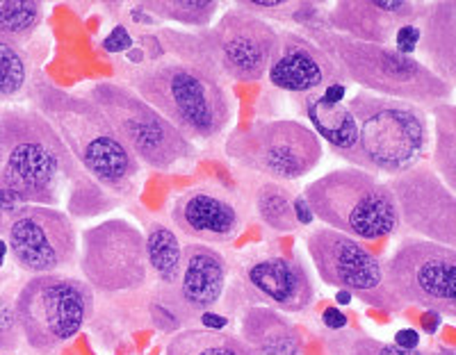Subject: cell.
<instances>
[{
    "label": "cell",
    "instance_id": "1",
    "mask_svg": "<svg viewBox=\"0 0 456 355\" xmlns=\"http://www.w3.org/2000/svg\"><path fill=\"white\" fill-rule=\"evenodd\" d=\"M0 173L30 206L55 207L67 198L69 216H96L117 206L37 109L0 112Z\"/></svg>",
    "mask_w": 456,
    "mask_h": 355
},
{
    "label": "cell",
    "instance_id": "2",
    "mask_svg": "<svg viewBox=\"0 0 456 355\" xmlns=\"http://www.w3.org/2000/svg\"><path fill=\"white\" fill-rule=\"evenodd\" d=\"M30 98L37 112L57 130L89 178L114 198L135 194L142 165L87 93L64 92L46 77L37 76L30 83Z\"/></svg>",
    "mask_w": 456,
    "mask_h": 355
},
{
    "label": "cell",
    "instance_id": "3",
    "mask_svg": "<svg viewBox=\"0 0 456 355\" xmlns=\"http://www.w3.org/2000/svg\"><path fill=\"white\" fill-rule=\"evenodd\" d=\"M126 85L190 141H210L231 124L222 77L183 60H153L126 71Z\"/></svg>",
    "mask_w": 456,
    "mask_h": 355
},
{
    "label": "cell",
    "instance_id": "4",
    "mask_svg": "<svg viewBox=\"0 0 456 355\" xmlns=\"http://www.w3.org/2000/svg\"><path fill=\"white\" fill-rule=\"evenodd\" d=\"M331 57L342 80L356 83L384 98L406 101L418 108H431L450 103L454 87L443 83L418 57L402 55L393 46L363 44L333 30L304 32Z\"/></svg>",
    "mask_w": 456,
    "mask_h": 355
},
{
    "label": "cell",
    "instance_id": "5",
    "mask_svg": "<svg viewBox=\"0 0 456 355\" xmlns=\"http://www.w3.org/2000/svg\"><path fill=\"white\" fill-rule=\"evenodd\" d=\"M315 219L354 239H386L402 226L393 190L370 171L345 166L324 173L304 191Z\"/></svg>",
    "mask_w": 456,
    "mask_h": 355
},
{
    "label": "cell",
    "instance_id": "6",
    "mask_svg": "<svg viewBox=\"0 0 456 355\" xmlns=\"http://www.w3.org/2000/svg\"><path fill=\"white\" fill-rule=\"evenodd\" d=\"M347 108L358 125L361 169L397 178L425 160L429 149L425 109L377 93H356Z\"/></svg>",
    "mask_w": 456,
    "mask_h": 355
},
{
    "label": "cell",
    "instance_id": "7",
    "mask_svg": "<svg viewBox=\"0 0 456 355\" xmlns=\"http://www.w3.org/2000/svg\"><path fill=\"white\" fill-rule=\"evenodd\" d=\"M87 98L108 117L126 149L140 165L169 171L197 153L194 141L187 140L176 125L169 124L128 85L101 80L89 87Z\"/></svg>",
    "mask_w": 456,
    "mask_h": 355
},
{
    "label": "cell",
    "instance_id": "8",
    "mask_svg": "<svg viewBox=\"0 0 456 355\" xmlns=\"http://www.w3.org/2000/svg\"><path fill=\"white\" fill-rule=\"evenodd\" d=\"M14 314L26 344L51 355L92 319L94 289L85 280L60 273L32 276L16 296Z\"/></svg>",
    "mask_w": 456,
    "mask_h": 355
},
{
    "label": "cell",
    "instance_id": "9",
    "mask_svg": "<svg viewBox=\"0 0 456 355\" xmlns=\"http://www.w3.org/2000/svg\"><path fill=\"white\" fill-rule=\"evenodd\" d=\"M322 153L320 137L295 118L256 121L233 130L226 140V155L240 169L272 182L299 181L320 165Z\"/></svg>",
    "mask_w": 456,
    "mask_h": 355
},
{
    "label": "cell",
    "instance_id": "10",
    "mask_svg": "<svg viewBox=\"0 0 456 355\" xmlns=\"http://www.w3.org/2000/svg\"><path fill=\"white\" fill-rule=\"evenodd\" d=\"M199 35L206 71L235 83L263 80L279 48V32L267 23V19L240 5L224 12L213 28Z\"/></svg>",
    "mask_w": 456,
    "mask_h": 355
},
{
    "label": "cell",
    "instance_id": "11",
    "mask_svg": "<svg viewBox=\"0 0 456 355\" xmlns=\"http://www.w3.org/2000/svg\"><path fill=\"white\" fill-rule=\"evenodd\" d=\"M306 248L320 278L327 285L349 292L365 305L384 312L404 310V303L395 296L386 280L384 262L358 239L322 226L308 235Z\"/></svg>",
    "mask_w": 456,
    "mask_h": 355
},
{
    "label": "cell",
    "instance_id": "12",
    "mask_svg": "<svg viewBox=\"0 0 456 355\" xmlns=\"http://www.w3.org/2000/svg\"><path fill=\"white\" fill-rule=\"evenodd\" d=\"M386 280L404 305L456 319V251L427 242L402 239L384 262Z\"/></svg>",
    "mask_w": 456,
    "mask_h": 355
},
{
    "label": "cell",
    "instance_id": "13",
    "mask_svg": "<svg viewBox=\"0 0 456 355\" xmlns=\"http://www.w3.org/2000/svg\"><path fill=\"white\" fill-rule=\"evenodd\" d=\"M80 271L101 294L137 289L149 278L144 232L126 219H108L80 235Z\"/></svg>",
    "mask_w": 456,
    "mask_h": 355
},
{
    "label": "cell",
    "instance_id": "14",
    "mask_svg": "<svg viewBox=\"0 0 456 355\" xmlns=\"http://www.w3.org/2000/svg\"><path fill=\"white\" fill-rule=\"evenodd\" d=\"M12 258L32 276H48L71 267L78 255V232L69 212L28 206L19 212L5 235Z\"/></svg>",
    "mask_w": 456,
    "mask_h": 355
},
{
    "label": "cell",
    "instance_id": "15",
    "mask_svg": "<svg viewBox=\"0 0 456 355\" xmlns=\"http://www.w3.org/2000/svg\"><path fill=\"white\" fill-rule=\"evenodd\" d=\"M388 185L397 198L399 222L406 230L456 251V194L434 166L420 162L406 173L390 178Z\"/></svg>",
    "mask_w": 456,
    "mask_h": 355
},
{
    "label": "cell",
    "instance_id": "16",
    "mask_svg": "<svg viewBox=\"0 0 456 355\" xmlns=\"http://www.w3.org/2000/svg\"><path fill=\"white\" fill-rule=\"evenodd\" d=\"M171 222L197 244H228L242 230V212L238 203L219 190L194 187L171 203Z\"/></svg>",
    "mask_w": 456,
    "mask_h": 355
},
{
    "label": "cell",
    "instance_id": "17",
    "mask_svg": "<svg viewBox=\"0 0 456 355\" xmlns=\"http://www.w3.org/2000/svg\"><path fill=\"white\" fill-rule=\"evenodd\" d=\"M267 77L276 89L304 93V96L342 80L331 57L306 35L292 30L279 32V48H276Z\"/></svg>",
    "mask_w": 456,
    "mask_h": 355
},
{
    "label": "cell",
    "instance_id": "18",
    "mask_svg": "<svg viewBox=\"0 0 456 355\" xmlns=\"http://www.w3.org/2000/svg\"><path fill=\"white\" fill-rule=\"evenodd\" d=\"M422 5L409 0H345L329 10V30L363 44L388 46L406 23L420 21Z\"/></svg>",
    "mask_w": 456,
    "mask_h": 355
},
{
    "label": "cell",
    "instance_id": "19",
    "mask_svg": "<svg viewBox=\"0 0 456 355\" xmlns=\"http://www.w3.org/2000/svg\"><path fill=\"white\" fill-rule=\"evenodd\" d=\"M244 283L279 312H304L315 299L306 264L285 255H263L244 269Z\"/></svg>",
    "mask_w": 456,
    "mask_h": 355
},
{
    "label": "cell",
    "instance_id": "20",
    "mask_svg": "<svg viewBox=\"0 0 456 355\" xmlns=\"http://www.w3.org/2000/svg\"><path fill=\"white\" fill-rule=\"evenodd\" d=\"M228 278L226 258L208 244L190 242L183 246V271L176 285V299L185 312L203 314L219 303Z\"/></svg>",
    "mask_w": 456,
    "mask_h": 355
},
{
    "label": "cell",
    "instance_id": "21",
    "mask_svg": "<svg viewBox=\"0 0 456 355\" xmlns=\"http://www.w3.org/2000/svg\"><path fill=\"white\" fill-rule=\"evenodd\" d=\"M420 46L425 64L443 83L456 87V3H427L420 14Z\"/></svg>",
    "mask_w": 456,
    "mask_h": 355
},
{
    "label": "cell",
    "instance_id": "22",
    "mask_svg": "<svg viewBox=\"0 0 456 355\" xmlns=\"http://www.w3.org/2000/svg\"><path fill=\"white\" fill-rule=\"evenodd\" d=\"M304 112L311 121V130L327 141L333 153L361 169L358 153V125L352 109L342 103H329L322 93H308L304 98Z\"/></svg>",
    "mask_w": 456,
    "mask_h": 355
},
{
    "label": "cell",
    "instance_id": "23",
    "mask_svg": "<svg viewBox=\"0 0 456 355\" xmlns=\"http://www.w3.org/2000/svg\"><path fill=\"white\" fill-rule=\"evenodd\" d=\"M240 330L242 342L256 355H304L301 335L279 310L249 308Z\"/></svg>",
    "mask_w": 456,
    "mask_h": 355
},
{
    "label": "cell",
    "instance_id": "24",
    "mask_svg": "<svg viewBox=\"0 0 456 355\" xmlns=\"http://www.w3.org/2000/svg\"><path fill=\"white\" fill-rule=\"evenodd\" d=\"M149 271L156 273L165 287H176L183 271V246L174 228L162 222H149L144 232Z\"/></svg>",
    "mask_w": 456,
    "mask_h": 355
},
{
    "label": "cell",
    "instance_id": "25",
    "mask_svg": "<svg viewBox=\"0 0 456 355\" xmlns=\"http://www.w3.org/2000/svg\"><path fill=\"white\" fill-rule=\"evenodd\" d=\"M165 355H256L242 337L224 330L187 328L176 333L167 344Z\"/></svg>",
    "mask_w": 456,
    "mask_h": 355
},
{
    "label": "cell",
    "instance_id": "26",
    "mask_svg": "<svg viewBox=\"0 0 456 355\" xmlns=\"http://www.w3.org/2000/svg\"><path fill=\"white\" fill-rule=\"evenodd\" d=\"M434 153L431 166L456 194V105L441 103L434 109Z\"/></svg>",
    "mask_w": 456,
    "mask_h": 355
},
{
    "label": "cell",
    "instance_id": "27",
    "mask_svg": "<svg viewBox=\"0 0 456 355\" xmlns=\"http://www.w3.org/2000/svg\"><path fill=\"white\" fill-rule=\"evenodd\" d=\"M44 21L39 0H0V44L21 46Z\"/></svg>",
    "mask_w": 456,
    "mask_h": 355
},
{
    "label": "cell",
    "instance_id": "28",
    "mask_svg": "<svg viewBox=\"0 0 456 355\" xmlns=\"http://www.w3.org/2000/svg\"><path fill=\"white\" fill-rule=\"evenodd\" d=\"M292 203H295V198H292L290 190H285L279 182L265 181L256 190V212H258V219L276 232H292L299 228Z\"/></svg>",
    "mask_w": 456,
    "mask_h": 355
},
{
    "label": "cell",
    "instance_id": "29",
    "mask_svg": "<svg viewBox=\"0 0 456 355\" xmlns=\"http://www.w3.org/2000/svg\"><path fill=\"white\" fill-rule=\"evenodd\" d=\"M140 5L153 19H165V21L199 28V30H208L219 10V3L215 0H158V3H140Z\"/></svg>",
    "mask_w": 456,
    "mask_h": 355
},
{
    "label": "cell",
    "instance_id": "30",
    "mask_svg": "<svg viewBox=\"0 0 456 355\" xmlns=\"http://www.w3.org/2000/svg\"><path fill=\"white\" fill-rule=\"evenodd\" d=\"M30 80V62L21 46L0 44V101H12Z\"/></svg>",
    "mask_w": 456,
    "mask_h": 355
},
{
    "label": "cell",
    "instance_id": "31",
    "mask_svg": "<svg viewBox=\"0 0 456 355\" xmlns=\"http://www.w3.org/2000/svg\"><path fill=\"white\" fill-rule=\"evenodd\" d=\"M149 314H151V321H153V326H156L158 330H162V333H174V335H176V330H181L183 324L190 319V314L185 312L181 301L176 299V294H169V292L158 294L156 299L151 301Z\"/></svg>",
    "mask_w": 456,
    "mask_h": 355
},
{
    "label": "cell",
    "instance_id": "32",
    "mask_svg": "<svg viewBox=\"0 0 456 355\" xmlns=\"http://www.w3.org/2000/svg\"><path fill=\"white\" fill-rule=\"evenodd\" d=\"M21 330L16 321L14 305L10 303L5 294H0V355L14 353L21 344Z\"/></svg>",
    "mask_w": 456,
    "mask_h": 355
},
{
    "label": "cell",
    "instance_id": "33",
    "mask_svg": "<svg viewBox=\"0 0 456 355\" xmlns=\"http://www.w3.org/2000/svg\"><path fill=\"white\" fill-rule=\"evenodd\" d=\"M28 206H30V203L5 181V175L0 173V237L7 235L12 222H14L16 216H19V212L26 210Z\"/></svg>",
    "mask_w": 456,
    "mask_h": 355
},
{
    "label": "cell",
    "instance_id": "34",
    "mask_svg": "<svg viewBox=\"0 0 456 355\" xmlns=\"http://www.w3.org/2000/svg\"><path fill=\"white\" fill-rule=\"evenodd\" d=\"M347 355H434L431 351H422V349H399L395 346L393 342H381L377 337H370V335H361L356 340L349 344V353Z\"/></svg>",
    "mask_w": 456,
    "mask_h": 355
},
{
    "label": "cell",
    "instance_id": "35",
    "mask_svg": "<svg viewBox=\"0 0 456 355\" xmlns=\"http://www.w3.org/2000/svg\"><path fill=\"white\" fill-rule=\"evenodd\" d=\"M292 21L304 26V32L313 30H329V12L322 7L313 5V3H301V5H292L290 10Z\"/></svg>",
    "mask_w": 456,
    "mask_h": 355
},
{
    "label": "cell",
    "instance_id": "36",
    "mask_svg": "<svg viewBox=\"0 0 456 355\" xmlns=\"http://www.w3.org/2000/svg\"><path fill=\"white\" fill-rule=\"evenodd\" d=\"M420 39H422L420 26H418V23H406V26L399 28L397 35H395L393 48L397 52H402V55L413 57V52L418 51V46H420Z\"/></svg>",
    "mask_w": 456,
    "mask_h": 355
},
{
    "label": "cell",
    "instance_id": "37",
    "mask_svg": "<svg viewBox=\"0 0 456 355\" xmlns=\"http://www.w3.org/2000/svg\"><path fill=\"white\" fill-rule=\"evenodd\" d=\"M130 46H133V36L126 26H114L112 32L103 39V51L112 52V55L130 51Z\"/></svg>",
    "mask_w": 456,
    "mask_h": 355
},
{
    "label": "cell",
    "instance_id": "38",
    "mask_svg": "<svg viewBox=\"0 0 456 355\" xmlns=\"http://www.w3.org/2000/svg\"><path fill=\"white\" fill-rule=\"evenodd\" d=\"M393 344L399 346V349L413 351L420 346V335H418V330H413V328H402V330H397V335H395Z\"/></svg>",
    "mask_w": 456,
    "mask_h": 355
},
{
    "label": "cell",
    "instance_id": "39",
    "mask_svg": "<svg viewBox=\"0 0 456 355\" xmlns=\"http://www.w3.org/2000/svg\"><path fill=\"white\" fill-rule=\"evenodd\" d=\"M322 324L327 326L329 330H342L347 326V314L338 308H327L322 312Z\"/></svg>",
    "mask_w": 456,
    "mask_h": 355
},
{
    "label": "cell",
    "instance_id": "40",
    "mask_svg": "<svg viewBox=\"0 0 456 355\" xmlns=\"http://www.w3.org/2000/svg\"><path fill=\"white\" fill-rule=\"evenodd\" d=\"M292 207H295V219L299 226H311L313 219H315V214H313L311 206H308V201L304 198V194L297 196L295 203H292Z\"/></svg>",
    "mask_w": 456,
    "mask_h": 355
},
{
    "label": "cell",
    "instance_id": "41",
    "mask_svg": "<svg viewBox=\"0 0 456 355\" xmlns=\"http://www.w3.org/2000/svg\"><path fill=\"white\" fill-rule=\"evenodd\" d=\"M201 324L206 330H224L228 326V319L226 317H219V314L215 312H203Z\"/></svg>",
    "mask_w": 456,
    "mask_h": 355
},
{
    "label": "cell",
    "instance_id": "42",
    "mask_svg": "<svg viewBox=\"0 0 456 355\" xmlns=\"http://www.w3.org/2000/svg\"><path fill=\"white\" fill-rule=\"evenodd\" d=\"M347 93V89H345V85L336 83V85H329L324 92H322V96L327 98L329 103H342V96Z\"/></svg>",
    "mask_w": 456,
    "mask_h": 355
},
{
    "label": "cell",
    "instance_id": "43",
    "mask_svg": "<svg viewBox=\"0 0 456 355\" xmlns=\"http://www.w3.org/2000/svg\"><path fill=\"white\" fill-rule=\"evenodd\" d=\"M438 324H441V314L431 312V317L427 319V333H436V328H438Z\"/></svg>",
    "mask_w": 456,
    "mask_h": 355
},
{
    "label": "cell",
    "instance_id": "44",
    "mask_svg": "<svg viewBox=\"0 0 456 355\" xmlns=\"http://www.w3.org/2000/svg\"><path fill=\"white\" fill-rule=\"evenodd\" d=\"M336 301H338V303H340V305H347L349 301H352V294H349V292H342V289H338Z\"/></svg>",
    "mask_w": 456,
    "mask_h": 355
},
{
    "label": "cell",
    "instance_id": "45",
    "mask_svg": "<svg viewBox=\"0 0 456 355\" xmlns=\"http://www.w3.org/2000/svg\"><path fill=\"white\" fill-rule=\"evenodd\" d=\"M7 251H10V248H7V242L5 239H0V267H3V260H5Z\"/></svg>",
    "mask_w": 456,
    "mask_h": 355
},
{
    "label": "cell",
    "instance_id": "46",
    "mask_svg": "<svg viewBox=\"0 0 456 355\" xmlns=\"http://www.w3.org/2000/svg\"><path fill=\"white\" fill-rule=\"evenodd\" d=\"M0 165H3V155H0Z\"/></svg>",
    "mask_w": 456,
    "mask_h": 355
}]
</instances>
